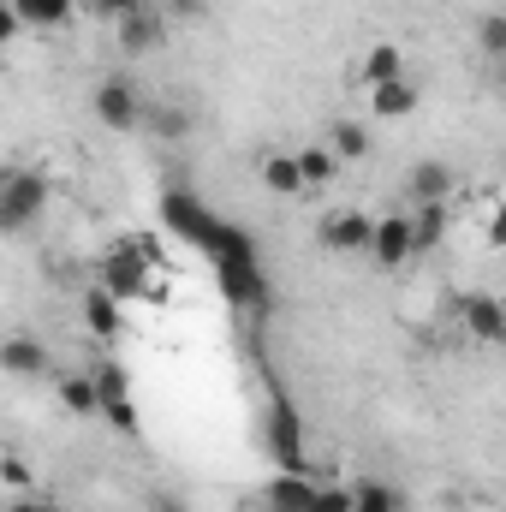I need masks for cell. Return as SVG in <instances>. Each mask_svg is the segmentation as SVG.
Returning a JSON list of instances; mask_svg holds the SVG:
<instances>
[{"mask_svg":"<svg viewBox=\"0 0 506 512\" xmlns=\"http://www.w3.org/2000/svg\"><path fill=\"white\" fill-rule=\"evenodd\" d=\"M42 209H48V173L12 167L6 185H0V233H24Z\"/></svg>","mask_w":506,"mask_h":512,"instance_id":"1","label":"cell"},{"mask_svg":"<svg viewBox=\"0 0 506 512\" xmlns=\"http://www.w3.org/2000/svg\"><path fill=\"white\" fill-rule=\"evenodd\" d=\"M90 108H96V120H102L108 131H131V126H143V114H149L143 90L131 84L126 72L102 78V84H96V96H90Z\"/></svg>","mask_w":506,"mask_h":512,"instance_id":"2","label":"cell"},{"mask_svg":"<svg viewBox=\"0 0 506 512\" xmlns=\"http://www.w3.org/2000/svg\"><path fill=\"white\" fill-rule=\"evenodd\" d=\"M262 447L280 471H304V429H298V411L286 399L268 405V423H262Z\"/></svg>","mask_w":506,"mask_h":512,"instance_id":"3","label":"cell"},{"mask_svg":"<svg viewBox=\"0 0 506 512\" xmlns=\"http://www.w3.org/2000/svg\"><path fill=\"white\" fill-rule=\"evenodd\" d=\"M316 239H322V251H334V256H370L376 221L364 209H334V215H322Z\"/></svg>","mask_w":506,"mask_h":512,"instance_id":"4","label":"cell"},{"mask_svg":"<svg viewBox=\"0 0 506 512\" xmlns=\"http://www.w3.org/2000/svg\"><path fill=\"white\" fill-rule=\"evenodd\" d=\"M90 376H96V393H102V417H108L120 435H137V429H143V417H137V405H131V376L114 364V358H108V364H96Z\"/></svg>","mask_w":506,"mask_h":512,"instance_id":"5","label":"cell"},{"mask_svg":"<svg viewBox=\"0 0 506 512\" xmlns=\"http://www.w3.org/2000/svg\"><path fill=\"white\" fill-rule=\"evenodd\" d=\"M161 209H167V227H173L179 239H191L197 251H209V245H215L221 221H215V215H209L191 191H167V197H161Z\"/></svg>","mask_w":506,"mask_h":512,"instance_id":"6","label":"cell"},{"mask_svg":"<svg viewBox=\"0 0 506 512\" xmlns=\"http://www.w3.org/2000/svg\"><path fill=\"white\" fill-rule=\"evenodd\" d=\"M417 256V215H381L376 239H370V262L376 268H405Z\"/></svg>","mask_w":506,"mask_h":512,"instance_id":"7","label":"cell"},{"mask_svg":"<svg viewBox=\"0 0 506 512\" xmlns=\"http://www.w3.org/2000/svg\"><path fill=\"white\" fill-rule=\"evenodd\" d=\"M459 316H465V334H471V340L506 346V298L501 292H465V298H459Z\"/></svg>","mask_w":506,"mask_h":512,"instance_id":"8","label":"cell"},{"mask_svg":"<svg viewBox=\"0 0 506 512\" xmlns=\"http://www.w3.org/2000/svg\"><path fill=\"white\" fill-rule=\"evenodd\" d=\"M316 489L322 483H310L304 471H274L268 489H262V507L268 512H310L316 507Z\"/></svg>","mask_w":506,"mask_h":512,"instance_id":"9","label":"cell"},{"mask_svg":"<svg viewBox=\"0 0 506 512\" xmlns=\"http://www.w3.org/2000/svg\"><path fill=\"white\" fill-rule=\"evenodd\" d=\"M405 191H411V203H447L453 197V167L447 161H417Z\"/></svg>","mask_w":506,"mask_h":512,"instance_id":"10","label":"cell"},{"mask_svg":"<svg viewBox=\"0 0 506 512\" xmlns=\"http://www.w3.org/2000/svg\"><path fill=\"white\" fill-rule=\"evenodd\" d=\"M417 102H423V90H417L411 78H393V84H376V90H370V108H376L381 120H411Z\"/></svg>","mask_w":506,"mask_h":512,"instance_id":"11","label":"cell"},{"mask_svg":"<svg viewBox=\"0 0 506 512\" xmlns=\"http://www.w3.org/2000/svg\"><path fill=\"white\" fill-rule=\"evenodd\" d=\"M0 364H6V376H48V352L30 340V334H12L6 346H0Z\"/></svg>","mask_w":506,"mask_h":512,"instance_id":"12","label":"cell"},{"mask_svg":"<svg viewBox=\"0 0 506 512\" xmlns=\"http://www.w3.org/2000/svg\"><path fill=\"white\" fill-rule=\"evenodd\" d=\"M262 185H268L274 197H298V191H310L298 155H262Z\"/></svg>","mask_w":506,"mask_h":512,"instance_id":"13","label":"cell"},{"mask_svg":"<svg viewBox=\"0 0 506 512\" xmlns=\"http://www.w3.org/2000/svg\"><path fill=\"white\" fill-rule=\"evenodd\" d=\"M6 6H12V18H18V24L60 30V24H72V6H78V0H6Z\"/></svg>","mask_w":506,"mask_h":512,"instance_id":"14","label":"cell"},{"mask_svg":"<svg viewBox=\"0 0 506 512\" xmlns=\"http://www.w3.org/2000/svg\"><path fill=\"white\" fill-rule=\"evenodd\" d=\"M120 48H126L131 60L137 54H149V48H161V18L143 6V12H131V18H120Z\"/></svg>","mask_w":506,"mask_h":512,"instance_id":"15","label":"cell"},{"mask_svg":"<svg viewBox=\"0 0 506 512\" xmlns=\"http://www.w3.org/2000/svg\"><path fill=\"white\" fill-rule=\"evenodd\" d=\"M60 405L72 417H102V393H96V376H60Z\"/></svg>","mask_w":506,"mask_h":512,"instance_id":"16","label":"cell"},{"mask_svg":"<svg viewBox=\"0 0 506 512\" xmlns=\"http://www.w3.org/2000/svg\"><path fill=\"white\" fill-rule=\"evenodd\" d=\"M298 167H304V179H310V191H316V185H334V173H340L346 161L334 155V143H310V149H298Z\"/></svg>","mask_w":506,"mask_h":512,"instance_id":"17","label":"cell"},{"mask_svg":"<svg viewBox=\"0 0 506 512\" xmlns=\"http://www.w3.org/2000/svg\"><path fill=\"white\" fill-rule=\"evenodd\" d=\"M84 328H90L96 340H114V334H120V298H114V292H90V304H84Z\"/></svg>","mask_w":506,"mask_h":512,"instance_id":"18","label":"cell"},{"mask_svg":"<svg viewBox=\"0 0 506 512\" xmlns=\"http://www.w3.org/2000/svg\"><path fill=\"white\" fill-rule=\"evenodd\" d=\"M393 78H405V54H399L393 42H376V48L364 54V84L376 90V84H393Z\"/></svg>","mask_w":506,"mask_h":512,"instance_id":"19","label":"cell"},{"mask_svg":"<svg viewBox=\"0 0 506 512\" xmlns=\"http://www.w3.org/2000/svg\"><path fill=\"white\" fill-rule=\"evenodd\" d=\"M143 126L155 131V137H167V143H179V137H191V131H197V120H191L185 108H173V102H155V108L143 114Z\"/></svg>","mask_w":506,"mask_h":512,"instance_id":"20","label":"cell"},{"mask_svg":"<svg viewBox=\"0 0 506 512\" xmlns=\"http://www.w3.org/2000/svg\"><path fill=\"white\" fill-rule=\"evenodd\" d=\"M328 143H334V155H340V161H364V155H370V131L358 126V120H334Z\"/></svg>","mask_w":506,"mask_h":512,"instance_id":"21","label":"cell"},{"mask_svg":"<svg viewBox=\"0 0 506 512\" xmlns=\"http://www.w3.org/2000/svg\"><path fill=\"white\" fill-rule=\"evenodd\" d=\"M411 215H417V256L435 251V245H441V233H447V203H417Z\"/></svg>","mask_w":506,"mask_h":512,"instance_id":"22","label":"cell"},{"mask_svg":"<svg viewBox=\"0 0 506 512\" xmlns=\"http://www.w3.org/2000/svg\"><path fill=\"white\" fill-rule=\"evenodd\" d=\"M477 48H483V60H495V66L506 60V6L477 18Z\"/></svg>","mask_w":506,"mask_h":512,"instance_id":"23","label":"cell"},{"mask_svg":"<svg viewBox=\"0 0 506 512\" xmlns=\"http://www.w3.org/2000/svg\"><path fill=\"white\" fill-rule=\"evenodd\" d=\"M352 512H399V495L387 489V483H352Z\"/></svg>","mask_w":506,"mask_h":512,"instance_id":"24","label":"cell"},{"mask_svg":"<svg viewBox=\"0 0 506 512\" xmlns=\"http://www.w3.org/2000/svg\"><path fill=\"white\" fill-rule=\"evenodd\" d=\"M352 507H358V501H352V489H328V483H322L310 512H352Z\"/></svg>","mask_w":506,"mask_h":512,"instance_id":"25","label":"cell"},{"mask_svg":"<svg viewBox=\"0 0 506 512\" xmlns=\"http://www.w3.org/2000/svg\"><path fill=\"white\" fill-rule=\"evenodd\" d=\"M90 12L108 18V24H120V18H131V12H143V0H90Z\"/></svg>","mask_w":506,"mask_h":512,"instance_id":"26","label":"cell"},{"mask_svg":"<svg viewBox=\"0 0 506 512\" xmlns=\"http://www.w3.org/2000/svg\"><path fill=\"white\" fill-rule=\"evenodd\" d=\"M483 239H489V251H506V203L489 209V227H483Z\"/></svg>","mask_w":506,"mask_h":512,"instance_id":"27","label":"cell"},{"mask_svg":"<svg viewBox=\"0 0 506 512\" xmlns=\"http://www.w3.org/2000/svg\"><path fill=\"white\" fill-rule=\"evenodd\" d=\"M143 507H149V512H191L173 489H149V495H143Z\"/></svg>","mask_w":506,"mask_h":512,"instance_id":"28","label":"cell"},{"mask_svg":"<svg viewBox=\"0 0 506 512\" xmlns=\"http://www.w3.org/2000/svg\"><path fill=\"white\" fill-rule=\"evenodd\" d=\"M6 512H60V507H54L48 495H18V501H12Z\"/></svg>","mask_w":506,"mask_h":512,"instance_id":"29","label":"cell"},{"mask_svg":"<svg viewBox=\"0 0 506 512\" xmlns=\"http://www.w3.org/2000/svg\"><path fill=\"white\" fill-rule=\"evenodd\" d=\"M6 483H12L18 495H30V471H24V459H6Z\"/></svg>","mask_w":506,"mask_h":512,"instance_id":"30","label":"cell"},{"mask_svg":"<svg viewBox=\"0 0 506 512\" xmlns=\"http://www.w3.org/2000/svg\"><path fill=\"white\" fill-rule=\"evenodd\" d=\"M495 90H501V96H506V60H501V66H495Z\"/></svg>","mask_w":506,"mask_h":512,"instance_id":"31","label":"cell"},{"mask_svg":"<svg viewBox=\"0 0 506 512\" xmlns=\"http://www.w3.org/2000/svg\"><path fill=\"white\" fill-rule=\"evenodd\" d=\"M501 167H506V161H501Z\"/></svg>","mask_w":506,"mask_h":512,"instance_id":"32","label":"cell"}]
</instances>
